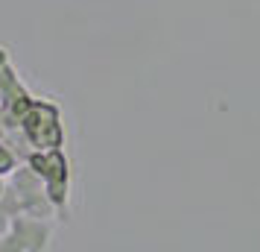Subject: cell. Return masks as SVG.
<instances>
[{"instance_id": "3", "label": "cell", "mask_w": 260, "mask_h": 252, "mask_svg": "<svg viewBox=\"0 0 260 252\" xmlns=\"http://www.w3.org/2000/svg\"><path fill=\"white\" fill-rule=\"evenodd\" d=\"M53 238V226L47 217L18 214L9 229L0 235V252H44Z\"/></svg>"}, {"instance_id": "1", "label": "cell", "mask_w": 260, "mask_h": 252, "mask_svg": "<svg viewBox=\"0 0 260 252\" xmlns=\"http://www.w3.org/2000/svg\"><path fill=\"white\" fill-rule=\"evenodd\" d=\"M26 164L36 170L41 182H44V191H47L50 203L56 208V217H68V200H71V161L64 156L61 147L53 150H32L26 156Z\"/></svg>"}, {"instance_id": "2", "label": "cell", "mask_w": 260, "mask_h": 252, "mask_svg": "<svg viewBox=\"0 0 260 252\" xmlns=\"http://www.w3.org/2000/svg\"><path fill=\"white\" fill-rule=\"evenodd\" d=\"M21 135L32 150H53L64 144V126H61V111L56 103L36 100L18 123Z\"/></svg>"}, {"instance_id": "5", "label": "cell", "mask_w": 260, "mask_h": 252, "mask_svg": "<svg viewBox=\"0 0 260 252\" xmlns=\"http://www.w3.org/2000/svg\"><path fill=\"white\" fill-rule=\"evenodd\" d=\"M24 91L26 88H24V82H21V76H18V71H15L12 65L0 68V106L15 100L18 94H24Z\"/></svg>"}, {"instance_id": "6", "label": "cell", "mask_w": 260, "mask_h": 252, "mask_svg": "<svg viewBox=\"0 0 260 252\" xmlns=\"http://www.w3.org/2000/svg\"><path fill=\"white\" fill-rule=\"evenodd\" d=\"M18 170V156L12 153V147L6 144V138L0 135V176H12Z\"/></svg>"}, {"instance_id": "8", "label": "cell", "mask_w": 260, "mask_h": 252, "mask_svg": "<svg viewBox=\"0 0 260 252\" xmlns=\"http://www.w3.org/2000/svg\"><path fill=\"white\" fill-rule=\"evenodd\" d=\"M6 188H9V185H6V182H3V176H0V197H3V193H6Z\"/></svg>"}, {"instance_id": "4", "label": "cell", "mask_w": 260, "mask_h": 252, "mask_svg": "<svg viewBox=\"0 0 260 252\" xmlns=\"http://www.w3.org/2000/svg\"><path fill=\"white\" fill-rule=\"evenodd\" d=\"M12 188L18 193V200L24 205V214H36V217H56V208L50 203L47 191H44V182L36 170L29 167H18L12 173Z\"/></svg>"}, {"instance_id": "7", "label": "cell", "mask_w": 260, "mask_h": 252, "mask_svg": "<svg viewBox=\"0 0 260 252\" xmlns=\"http://www.w3.org/2000/svg\"><path fill=\"white\" fill-rule=\"evenodd\" d=\"M6 65H9V50L0 44V68H6Z\"/></svg>"}]
</instances>
